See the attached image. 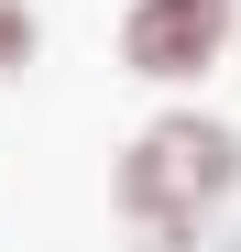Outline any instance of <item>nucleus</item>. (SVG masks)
<instances>
[{"instance_id":"obj_1","label":"nucleus","mask_w":241,"mask_h":252,"mask_svg":"<svg viewBox=\"0 0 241 252\" xmlns=\"http://www.w3.org/2000/svg\"><path fill=\"white\" fill-rule=\"evenodd\" d=\"M241 220V110L153 99L110 154V230L132 252H209Z\"/></svg>"},{"instance_id":"obj_2","label":"nucleus","mask_w":241,"mask_h":252,"mask_svg":"<svg viewBox=\"0 0 241 252\" xmlns=\"http://www.w3.org/2000/svg\"><path fill=\"white\" fill-rule=\"evenodd\" d=\"M110 55H120L132 88H153V99H197V88L241 55V0H120Z\"/></svg>"},{"instance_id":"obj_3","label":"nucleus","mask_w":241,"mask_h":252,"mask_svg":"<svg viewBox=\"0 0 241 252\" xmlns=\"http://www.w3.org/2000/svg\"><path fill=\"white\" fill-rule=\"evenodd\" d=\"M33 66H44V11L0 0V77H33Z\"/></svg>"},{"instance_id":"obj_4","label":"nucleus","mask_w":241,"mask_h":252,"mask_svg":"<svg viewBox=\"0 0 241 252\" xmlns=\"http://www.w3.org/2000/svg\"><path fill=\"white\" fill-rule=\"evenodd\" d=\"M230 66H241V55H230Z\"/></svg>"}]
</instances>
